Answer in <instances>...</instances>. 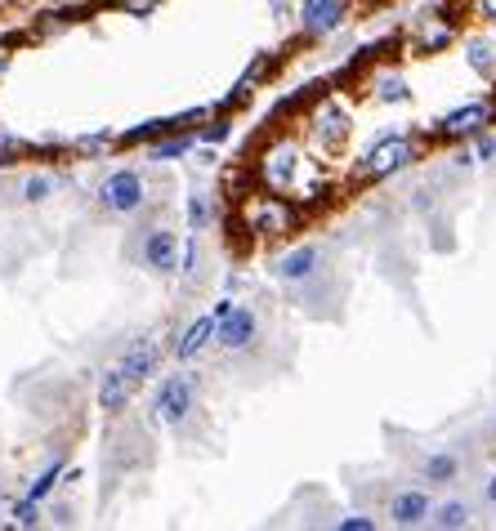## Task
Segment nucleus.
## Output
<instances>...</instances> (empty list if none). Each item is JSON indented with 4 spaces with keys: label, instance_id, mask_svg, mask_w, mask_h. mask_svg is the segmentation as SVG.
<instances>
[{
    "label": "nucleus",
    "instance_id": "1a4fd4ad",
    "mask_svg": "<svg viewBox=\"0 0 496 531\" xmlns=\"http://www.w3.org/2000/svg\"><path fill=\"white\" fill-rule=\"evenodd\" d=\"M295 18H300V36H304V41H327L331 32H340V27H345L349 0H300Z\"/></svg>",
    "mask_w": 496,
    "mask_h": 531
},
{
    "label": "nucleus",
    "instance_id": "a878e982",
    "mask_svg": "<svg viewBox=\"0 0 496 531\" xmlns=\"http://www.w3.org/2000/svg\"><path fill=\"white\" fill-rule=\"evenodd\" d=\"M103 148H117V134L112 130H99V134H81V139H68V152H85V157H94V152Z\"/></svg>",
    "mask_w": 496,
    "mask_h": 531
},
{
    "label": "nucleus",
    "instance_id": "4be33fe9",
    "mask_svg": "<svg viewBox=\"0 0 496 531\" xmlns=\"http://www.w3.org/2000/svg\"><path fill=\"white\" fill-rule=\"evenodd\" d=\"M465 63L474 67L479 76H496V50H492V41H465Z\"/></svg>",
    "mask_w": 496,
    "mask_h": 531
},
{
    "label": "nucleus",
    "instance_id": "39448f33",
    "mask_svg": "<svg viewBox=\"0 0 496 531\" xmlns=\"http://www.w3.org/2000/svg\"><path fill=\"white\" fill-rule=\"evenodd\" d=\"M130 259L139 268H148L152 277H175L179 273V233L166 224L139 228L135 241H130Z\"/></svg>",
    "mask_w": 496,
    "mask_h": 531
},
{
    "label": "nucleus",
    "instance_id": "e433bc0d",
    "mask_svg": "<svg viewBox=\"0 0 496 531\" xmlns=\"http://www.w3.org/2000/svg\"><path fill=\"white\" fill-rule=\"evenodd\" d=\"M0 505H5V482H0Z\"/></svg>",
    "mask_w": 496,
    "mask_h": 531
},
{
    "label": "nucleus",
    "instance_id": "412c9836",
    "mask_svg": "<svg viewBox=\"0 0 496 531\" xmlns=\"http://www.w3.org/2000/svg\"><path fill=\"white\" fill-rule=\"evenodd\" d=\"M452 36H456V27L443 18V23L425 27V32L416 36V41H412V50H416V54H438V50H443V45H452Z\"/></svg>",
    "mask_w": 496,
    "mask_h": 531
},
{
    "label": "nucleus",
    "instance_id": "f704fd0d",
    "mask_svg": "<svg viewBox=\"0 0 496 531\" xmlns=\"http://www.w3.org/2000/svg\"><path fill=\"white\" fill-rule=\"evenodd\" d=\"M269 5H273V14H278V18H286V0H269Z\"/></svg>",
    "mask_w": 496,
    "mask_h": 531
},
{
    "label": "nucleus",
    "instance_id": "9b49d317",
    "mask_svg": "<svg viewBox=\"0 0 496 531\" xmlns=\"http://www.w3.org/2000/svg\"><path fill=\"white\" fill-rule=\"evenodd\" d=\"M429 509H434V500H429L425 487H398L385 505V518L389 527L412 531V527H429Z\"/></svg>",
    "mask_w": 496,
    "mask_h": 531
},
{
    "label": "nucleus",
    "instance_id": "dca6fc26",
    "mask_svg": "<svg viewBox=\"0 0 496 531\" xmlns=\"http://www.w3.org/2000/svg\"><path fill=\"white\" fill-rule=\"evenodd\" d=\"M461 456H456V451H429V456L421 460V478L429 482V487H447V482H456L461 478Z\"/></svg>",
    "mask_w": 496,
    "mask_h": 531
},
{
    "label": "nucleus",
    "instance_id": "bb28decb",
    "mask_svg": "<svg viewBox=\"0 0 496 531\" xmlns=\"http://www.w3.org/2000/svg\"><path fill=\"white\" fill-rule=\"evenodd\" d=\"M14 527H23V531H32V527H41L45 523V509H41V500H18L14 505V518H9Z\"/></svg>",
    "mask_w": 496,
    "mask_h": 531
},
{
    "label": "nucleus",
    "instance_id": "aec40b11",
    "mask_svg": "<svg viewBox=\"0 0 496 531\" xmlns=\"http://www.w3.org/2000/svg\"><path fill=\"white\" fill-rule=\"evenodd\" d=\"M215 224V197L202 188L188 192V233H206Z\"/></svg>",
    "mask_w": 496,
    "mask_h": 531
},
{
    "label": "nucleus",
    "instance_id": "393cba45",
    "mask_svg": "<svg viewBox=\"0 0 496 531\" xmlns=\"http://www.w3.org/2000/svg\"><path fill=\"white\" fill-rule=\"evenodd\" d=\"M27 157V139H18L9 125H0V170H9V166H18V161Z\"/></svg>",
    "mask_w": 496,
    "mask_h": 531
},
{
    "label": "nucleus",
    "instance_id": "7ed1b4c3",
    "mask_svg": "<svg viewBox=\"0 0 496 531\" xmlns=\"http://www.w3.org/2000/svg\"><path fill=\"white\" fill-rule=\"evenodd\" d=\"M242 228L255 237H264V241H282L300 228V210H295L282 192H260V197H246Z\"/></svg>",
    "mask_w": 496,
    "mask_h": 531
},
{
    "label": "nucleus",
    "instance_id": "b1692460",
    "mask_svg": "<svg viewBox=\"0 0 496 531\" xmlns=\"http://www.w3.org/2000/svg\"><path fill=\"white\" fill-rule=\"evenodd\" d=\"M376 99L380 103H412V90H407V81L398 72H385V76H376Z\"/></svg>",
    "mask_w": 496,
    "mask_h": 531
},
{
    "label": "nucleus",
    "instance_id": "2f4dec72",
    "mask_svg": "<svg viewBox=\"0 0 496 531\" xmlns=\"http://www.w3.org/2000/svg\"><path fill=\"white\" fill-rule=\"evenodd\" d=\"M483 509H492V514H496V473L483 482Z\"/></svg>",
    "mask_w": 496,
    "mask_h": 531
},
{
    "label": "nucleus",
    "instance_id": "f03ea898",
    "mask_svg": "<svg viewBox=\"0 0 496 531\" xmlns=\"http://www.w3.org/2000/svg\"><path fill=\"white\" fill-rule=\"evenodd\" d=\"M148 197H152L148 175H143V170H135V166L112 170V175H103L99 188H94V201H99V210H103V215H112V219L139 215V210L148 206Z\"/></svg>",
    "mask_w": 496,
    "mask_h": 531
},
{
    "label": "nucleus",
    "instance_id": "9d476101",
    "mask_svg": "<svg viewBox=\"0 0 496 531\" xmlns=\"http://www.w3.org/2000/svg\"><path fill=\"white\" fill-rule=\"evenodd\" d=\"M322 246L318 241H300V246H291L286 255H278L269 264V273L278 277L282 286H304V282H313V277L322 273Z\"/></svg>",
    "mask_w": 496,
    "mask_h": 531
},
{
    "label": "nucleus",
    "instance_id": "423d86ee",
    "mask_svg": "<svg viewBox=\"0 0 496 531\" xmlns=\"http://www.w3.org/2000/svg\"><path fill=\"white\" fill-rule=\"evenodd\" d=\"M421 157V143L412 134H380L358 161V179H389L398 170H407L412 161Z\"/></svg>",
    "mask_w": 496,
    "mask_h": 531
},
{
    "label": "nucleus",
    "instance_id": "f8f14e48",
    "mask_svg": "<svg viewBox=\"0 0 496 531\" xmlns=\"http://www.w3.org/2000/svg\"><path fill=\"white\" fill-rule=\"evenodd\" d=\"M349 130H354V125H349V112L340 108V103H322L318 112H313V125H309V134H313V143H318L322 152H340L349 143Z\"/></svg>",
    "mask_w": 496,
    "mask_h": 531
},
{
    "label": "nucleus",
    "instance_id": "c85d7f7f",
    "mask_svg": "<svg viewBox=\"0 0 496 531\" xmlns=\"http://www.w3.org/2000/svg\"><path fill=\"white\" fill-rule=\"evenodd\" d=\"M117 9L130 18H152L161 9V0H117Z\"/></svg>",
    "mask_w": 496,
    "mask_h": 531
},
{
    "label": "nucleus",
    "instance_id": "6e6552de",
    "mask_svg": "<svg viewBox=\"0 0 496 531\" xmlns=\"http://www.w3.org/2000/svg\"><path fill=\"white\" fill-rule=\"evenodd\" d=\"M488 125H496V99H474V103H461V108L443 112L434 121V134L438 139H474L483 134Z\"/></svg>",
    "mask_w": 496,
    "mask_h": 531
},
{
    "label": "nucleus",
    "instance_id": "2eb2a0df",
    "mask_svg": "<svg viewBox=\"0 0 496 531\" xmlns=\"http://www.w3.org/2000/svg\"><path fill=\"white\" fill-rule=\"evenodd\" d=\"M215 344V313H206V317H197L188 331H179V340L170 344V357L175 362H193L197 353H206Z\"/></svg>",
    "mask_w": 496,
    "mask_h": 531
},
{
    "label": "nucleus",
    "instance_id": "a211bd4d",
    "mask_svg": "<svg viewBox=\"0 0 496 531\" xmlns=\"http://www.w3.org/2000/svg\"><path fill=\"white\" fill-rule=\"evenodd\" d=\"M193 143H197V134H175V130H170L166 139L148 148V161H152V166H161V161H184L188 152H193Z\"/></svg>",
    "mask_w": 496,
    "mask_h": 531
},
{
    "label": "nucleus",
    "instance_id": "4c0bfd02",
    "mask_svg": "<svg viewBox=\"0 0 496 531\" xmlns=\"http://www.w3.org/2000/svg\"><path fill=\"white\" fill-rule=\"evenodd\" d=\"M492 438H496V415H492Z\"/></svg>",
    "mask_w": 496,
    "mask_h": 531
},
{
    "label": "nucleus",
    "instance_id": "0eeeda50",
    "mask_svg": "<svg viewBox=\"0 0 496 531\" xmlns=\"http://www.w3.org/2000/svg\"><path fill=\"white\" fill-rule=\"evenodd\" d=\"M260 331H264V322H260V313H255L251 304H228V313L224 317H215V344L224 353H246V349H255L260 344Z\"/></svg>",
    "mask_w": 496,
    "mask_h": 531
},
{
    "label": "nucleus",
    "instance_id": "f257e3e1",
    "mask_svg": "<svg viewBox=\"0 0 496 531\" xmlns=\"http://www.w3.org/2000/svg\"><path fill=\"white\" fill-rule=\"evenodd\" d=\"M255 179L264 183V192H282V197H300V201L327 197V183L318 179V170L309 166V157H304V148L295 139H273L255 161Z\"/></svg>",
    "mask_w": 496,
    "mask_h": 531
},
{
    "label": "nucleus",
    "instance_id": "c9c22d12",
    "mask_svg": "<svg viewBox=\"0 0 496 531\" xmlns=\"http://www.w3.org/2000/svg\"><path fill=\"white\" fill-rule=\"evenodd\" d=\"M0 5H32V0H0Z\"/></svg>",
    "mask_w": 496,
    "mask_h": 531
},
{
    "label": "nucleus",
    "instance_id": "72a5a7b5",
    "mask_svg": "<svg viewBox=\"0 0 496 531\" xmlns=\"http://www.w3.org/2000/svg\"><path fill=\"white\" fill-rule=\"evenodd\" d=\"M5 72H9V50H0V81H5Z\"/></svg>",
    "mask_w": 496,
    "mask_h": 531
},
{
    "label": "nucleus",
    "instance_id": "473e14b6",
    "mask_svg": "<svg viewBox=\"0 0 496 531\" xmlns=\"http://www.w3.org/2000/svg\"><path fill=\"white\" fill-rule=\"evenodd\" d=\"M479 14L488 18V23H496V0H479Z\"/></svg>",
    "mask_w": 496,
    "mask_h": 531
},
{
    "label": "nucleus",
    "instance_id": "6ab92c4d",
    "mask_svg": "<svg viewBox=\"0 0 496 531\" xmlns=\"http://www.w3.org/2000/svg\"><path fill=\"white\" fill-rule=\"evenodd\" d=\"M63 465H68V456H63V451H59V456H50V460H45V469L36 473L32 487H27L23 496H27V500H45V496H50V491L63 482Z\"/></svg>",
    "mask_w": 496,
    "mask_h": 531
},
{
    "label": "nucleus",
    "instance_id": "20e7f679",
    "mask_svg": "<svg viewBox=\"0 0 496 531\" xmlns=\"http://www.w3.org/2000/svg\"><path fill=\"white\" fill-rule=\"evenodd\" d=\"M197 411V375L193 371H175L157 384L152 393V420L166 429H184Z\"/></svg>",
    "mask_w": 496,
    "mask_h": 531
},
{
    "label": "nucleus",
    "instance_id": "5701e85b",
    "mask_svg": "<svg viewBox=\"0 0 496 531\" xmlns=\"http://www.w3.org/2000/svg\"><path fill=\"white\" fill-rule=\"evenodd\" d=\"M54 188H59V179H54V175H27L23 188H18V197H23L27 206H41V201L54 197Z\"/></svg>",
    "mask_w": 496,
    "mask_h": 531
},
{
    "label": "nucleus",
    "instance_id": "f3484780",
    "mask_svg": "<svg viewBox=\"0 0 496 531\" xmlns=\"http://www.w3.org/2000/svg\"><path fill=\"white\" fill-rule=\"evenodd\" d=\"M474 523V509H470V500H438L434 509H429V527H438V531H465Z\"/></svg>",
    "mask_w": 496,
    "mask_h": 531
},
{
    "label": "nucleus",
    "instance_id": "ddd939ff",
    "mask_svg": "<svg viewBox=\"0 0 496 531\" xmlns=\"http://www.w3.org/2000/svg\"><path fill=\"white\" fill-rule=\"evenodd\" d=\"M121 375H126L130 384H148L152 375H157V366H161V344H157V335H143V340H135L126 353H121Z\"/></svg>",
    "mask_w": 496,
    "mask_h": 531
},
{
    "label": "nucleus",
    "instance_id": "7c9ffc66",
    "mask_svg": "<svg viewBox=\"0 0 496 531\" xmlns=\"http://www.w3.org/2000/svg\"><path fill=\"white\" fill-rule=\"evenodd\" d=\"M336 527H340V531H376V518H367V514H345V518H336Z\"/></svg>",
    "mask_w": 496,
    "mask_h": 531
},
{
    "label": "nucleus",
    "instance_id": "4468645a",
    "mask_svg": "<svg viewBox=\"0 0 496 531\" xmlns=\"http://www.w3.org/2000/svg\"><path fill=\"white\" fill-rule=\"evenodd\" d=\"M130 398H135V384L121 375V366H112V371H103L99 375V411L103 415H126L130 411Z\"/></svg>",
    "mask_w": 496,
    "mask_h": 531
},
{
    "label": "nucleus",
    "instance_id": "cd10ccee",
    "mask_svg": "<svg viewBox=\"0 0 496 531\" xmlns=\"http://www.w3.org/2000/svg\"><path fill=\"white\" fill-rule=\"evenodd\" d=\"M228 134H233V121H228V117H215L211 125H202V130H197V139H202V143H224Z\"/></svg>",
    "mask_w": 496,
    "mask_h": 531
},
{
    "label": "nucleus",
    "instance_id": "c756f323",
    "mask_svg": "<svg viewBox=\"0 0 496 531\" xmlns=\"http://www.w3.org/2000/svg\"><path fill=\"white\" fill-rule=\"evenodd\" d=\"M496 157V134H474V161H492Z\"/></svg>",
    "mask_w": 496,
    "mask_h": 531
}]
</instances>
